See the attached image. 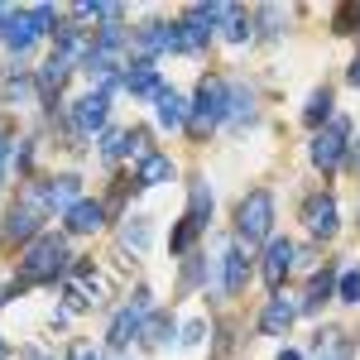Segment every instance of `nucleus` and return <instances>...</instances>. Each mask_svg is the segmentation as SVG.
<instances>
[{
	"mask_svg": "<svg viewBox=\"0 0 360 360\" xmlns=\"http://www.w3.org/2000/svg\"><path fill=\"white\" fill-rule=\"evenodd\" d=\"M72 360H96V351L91 346H72Z\"/></svg>",
	"mask_w": 360,
	"mask_h": 360,
	"instance_id": "72a5a7b5",
	"label": "nucleus"
},
{
	"mask_svg": "<svg viewBox=\"0 0 360 360\" xmlns=\"http://www.w3.org/2000/svg\"><path fill=\"white\" fill-rule=\"evenodd\" d=\"M5 159H10V139H0V173H5Z\"/></svg>",
	"mask_w": 360,
	"mask_h": 360,
	"instance_id": "f704fd0d",
	"label": "nucleus"
},
{
	"mask_svg": "<svg viewBox=\"0 0 360 360\" xmlns=\"http://www.w3.org/2000/svg\"><path fill=\"white\" fill-rule=\"evenodd\" d=\"M269 226H274V197L264 193V188H255L250 197H240V207H236V231H240V245L264 240V236H269Z\"/></svg>",
	"mask_w": 360,
	"mask_h": 360,
	"instance_id": "f03ea898",
	"label": "nucleus"
},
{
	"mask_svg": "<svg viewBox=\"0 0 360 360\" xmlns=\"http://www.w3.org/2000/svg\"><path fill=\"white\" fill-rule=\"evenodd\" d=\"M226 120H255V101H250V91H240V86H231V111H226Z\"/></svg>",
	"mask_w": 360,
	"mask_h": 360,
	"instance_id": "a878e982",
	"label": "nucleus"
},
{
	"mask_svg": "<svg viewBox=\"0 0 360 360\" xmlns=\"http://www.w3.org/2000/svg\"><path fill=\"white\" fill-rule=\"evenodd\" d=\"M101 303V278L91 274V269H72L68 283H63V312H86V307Z\"/></svg>",
	"mask_w": 360,
	"mask_h": 360,
	"instance_id": "6e6552de",
	"label": "nucleus"
},
{
	"mask_svg": "<svg viewBox=\"0 0 360 360\" xmlns=\"http://www.w3.org/2000/svg\"><path fill=\"white\" fill-rule=\"evenodd\" d=\"M168 178H173V164H168L164 154L149 149L144 159H135V183L139 188H159V183H168Z\"/></svg>",
	"mask_w": 360,
	"mask_h": 360,
	"instance_id": "4468645a",
	"label": "nucleus"
},
{
	"mask_svg": "<svg viewBox=\"0 0 360 360\" xmlns=\"http://www.w3.org/2000/svg\"><path fill=\"white\" fill-rule=\"evenodd\" d=\"M0 360H5V341H0Z\"/></svg>",
	"mask_w": 360,
	"mask_h": 360,
	"instance_id": "ea45409f",
	"label": "nucleus"
},
{
	"mask_svg": "<svg viewBox=\"0 0 360 360\" xmlns=\"http://www.w3.org/2000/svg\"><path fill=\"white\" fill-rule=\"evenodd\" d=\"M336 293H341V303H360V269H346L341 283H336Z\"/></svg>",
	"mask_w": 360,
	"mask_h": 360,
	"instance_id": "bb28decb",
	"label": "nucleus"
},
{
	"mask_svg": "<svg viewBox=\"0 0 360 360\" xmlns=\"http://www.w3.org/2000/svg\"><path fill=\"white\" fill-rule=\"evenodd\" d=\"M29 91H34V82H29V77H10V101H25Z\"/></svg>",
	"mask_w": 360,
	"mask_h": 360,
	"instance_id": "2f4dec72",
	"label": "nucleus"
},
{
	"mask_svg": "<svg viewBox=\"0 0 360 360\" xmlns=\"http://www.w3.org/2000/svg\"><path fill=\"white\" fill-rule=\"evenodd\" d=\"M106 125V91H86L82 101L72 106V135L86 139L91 130H101Z\"/></svg>",
	"mask_w": 360,
	"mask_h": 360,
	"instance_id": "1a4fd4ad",
	"label": "nucleus"
},
{
	"mask_svg": "<svg viewBox=\"0 0 360 360\" xmlns=\"http://www.w3.org/2000/svg\"><path fill=\"white\" fill-rule=\"evenodd\" d=\"M332 288H336V269L332 264H322L317 274H312V283H307V298H303V312H317V307L332 298Z\"/></svg>",
	"mask_w": 360,
	"mask_h": 360,
	"instance_id": "dca6fc26",
	"label": "nucleus"
},
{
	"mask_svg": "<svg viewBox=\"0 0 360 360\" xmlns=\"http://www.w3.org/2000/svg\"><path fill=\"white\" fill-rule=\"evenodd\" d=\"M351 164L360 168V135H356V144H351Z\"/></svg>",
	"mask_w": 360,
	"mask_h": 360,
	"instance_id": "e433bc0d",
	"label": "nucleus"
},
{
	"mask_svg": "<svg viewBox=\"0 0 360 360\" xmlns=\"http://www.w3.org/2000/svg\"><path fill=\"white\" fill-rule=\"evenodd\" d=\"M207 217H212V193H207V183H193V207H188V221L202 231V226H207Z\"/></svg>",
	"mask_w": 360,
	"mask_h": 360,
	"instance_id": "5701e85b",
	"label": "nucleus"
},
{
	"mask_svg": "<svg viewBox=\"0 0 360 360\" xmlns=\"http://www.w3.org/2000/svg\"><path fill=\"white\" fill-rule=\"evenodd\" d=\"M202 332H207V327H202V322H193V327H188V336H183V341H188V346H197V341H202Z\"/></svg>",
	"mask_w": 360,
	"mask_h": 360,
	"instance_id": "473e14b6",
	"label": "nucleus"
},
{
	"mask_svg": "<svg viewBox=\"0 0 360 360\" xmlns=\"http://www.w3.org/2000/svg\"><path fill=\"white\" fill-rule=\"evenodd\" d=\"M149 307H154L149 288H139L135 298L115 312V322H111V346H125L130 336H144V317H149Z\"/></svg>",
	"mask_w": 360,
	"mask_h": 360,
	"instance_id": "423d86ee",
	"label": "nucleus"
},
{
	"mask_svg": "<svg viewBox=\"0 0 360 360\" xmlns=\"http://www.w3.org/2000/svg\"><path fill=\"white\" fill-rule=\"evenodd\" d=\"M154 101H159V125L178 130V125L188 120V106H183V96H178V91H168V86H164V91H159Z\"/></svg>",
	"mask_w": 360,
	"mask_h": 360,
	"instance_id": "aec40b11",
	"label": "nucleus"
},
{
	"mask_svg": "<svg viewBox=\"0 0 360 360\" xmlns=\"http://www.w3.org/2000/svg\"><path fill=\"white\" fill-rule=\"evenodd\" d=\"M68 72H72V63H68L63 53H53L44 68H39V91H44V96H58V86L68 82Z\"/></svg>",
	"mask_w": 360,
	"mask_h": 360,
	"instance_id": "a211bd4d",
	"label": "nucleus"
},
{
	"mask_svg": "<svg viewBox=\"0 0 360 360\" xmlns=\"http://www.w3.org/2000/svg\"><path fill=\"white\" fill-rule=\"evenodd\" d=\"M278 360H303V356L298 351H278Z\"/></svg>",
	"mask_w": 360,
	"mask_h": 360,
	"instance_id": "4c0bfd02",
	"label": "nucleus"
},
{
	"mask_svg": "<svg viewBox=\"0 0 360 360\" xmlns=\"http://www.w3.org/2000/svg\"><path fill=\"white\" fill-rule=\"evenodd\" d=\"M5 298H10V288H0V307H5Z\"/></svg>",
	"mask_w": 360,
	"mask_h": 360,
	"instance_id": "58836bf2",
	"label": "nucleus"
},
{
	"mask_svg": "<svg viewBox=\"0 0 360 360\" xmlns=\"http://www.w3.org/2000/svg\"><path fill=\"white\" fill-rule=\"evenodd\" d=\"M44 193L39 188H25L20 193V207H10V221H5V236L10 240H34L39 236V226H44Z\"/></svg>",
	"mask_w": 360,
	"mask_h": 360,
	"instance_id": "39448f33",
	"label": "nucleus"
},
{
	"mask_svg": "<svg viewBox=\"0 0 360 360\" xmlns=\"http://www.w3.org/2000/svg\"><path fill=\"white\" fill-rule=\"evenodd\" d=\"M120 82L130 86L135 96H159V91H164V82H159V68H154V63H144V58H139L135 68H125V72H120Z\"/></svg>",
	"mask_w": 360,
	"mask_h": 360,
	"instance_id": "ddd939ff",
	"label": "nucleus"
},
{
	"mask_svg": "<svg viewBox=\"0 0 360 360\" xmlns=\"http://www.w3.org/2000/svg\"><path fill=\"white\" fill-rule=\"evenodd\" d=\"M327 115H332V91H327V86H322V91H312V101H307L303 120H307V125H322V120H327Z\"/></svg>",
	"mask_w": 360,
	"mask_h": 360,
	"instance_id": "393cba45",
	"label": "nucleus"
},
{
	"mask_svg": "<svg viewBox=\"0 0 360 360\" xmlns=\"http://www.w3.org/2000/svg\"><path fill=\"white\" fill-rule=\"evenodd\" d=\"M346 144H351V125L332 120L327 130H317V139H312V164L322 168V173H332L341 164V154H346Z\"/></svg>",
	"mask_w": 360,
	"mask_h": 360,
	"instance_id": "0eeeda50",
	"label": "nucleus"
},
{
	"mask_svg": "<svg viewBox=\"0 0 360 360\" xmlns=\"http://www.w3.org/2000/svg\"><path fill=\"white\" fill-rule=\"evenodd\" d=\"M303 221H307V231L312 236H336V202L327 193H317V197H307V207H303Z\"/></svg>",
	"mask_w": 360,
	"mask_h": 360,
	"instance_id": "9b49d317",
	"label": "nucleus"
},
{
	"mask_svg": "<svg viewBox=\"0 0 360 360\" xmlns=\"http://www.w3.org/2000/svg\"><path fill=\"white\" fill-rule=\"evenodd\" d=\"M0 20H5V10H0Z\"/></svg>",
	"mask_w": 360,
	"mask_h": 360,
	"instance_id": "a19ab883",
	"label": "nucleus"
},
{
	"mask_svg": "<svg viewBox=\"0 0 360 360\" xmlns=\"http://www.w3.org/2000/svg\"><path fill=\"white\" fill-rule=\"evenodd\" d=\"M149 236H154V231H149L144 217H130V221L120 226V245H130V250H149Z\"/></svg>",
	"mask_w": 360,
	"mask_h": 360,
	"instance_id": "4be33fe9",
	"label": "nucleus"
},
{
	"mask_svg": "<svg viewBox=\"0 0 360 360\" xmlns=\"http://www.w3.org/2000/svg\"><path fill=\"white\" fill-rule=\"evenodd\" d=\"M135 49L144 53V63H149V53H164V49H173V25H144L135 34Z\"/></svg>",
	"mask_w": 360,
	"mask_h": 360,
	"instance_id": "2eb2a0df",
	"label": "nucleus"
},
{
	"mask_svg": "<svg viewBox=\"0 0 360 360\" xmlns=\"http://www.w3.org/2000/svg\"><path fill=\"white\" fill-rule=\"evenodd\" d=\"M351 86H360V58L351 63Z\"/></svg>",
	"mask_w": 360,
	"mask_h": 360,
	"instance_id": "c9c22d12",
	"label": "nucleus"
},
{
	"mask_svg": "<svg viewBox=\"0 0 360 360\" xmlns=\"http://www.w3.org/2000/svg\"><path fill=\"white\" fill-rule=\"evenodd\" d=\"M68 269V245L58 240V236H34L25 245V255H20V283H49V278H58Z\"/></svg>",
	"mask_w": 360,
	"mask_h": 360,
	"instance_id": "f257e3e1",
	"label": "nucleus"
},
{
	"mask_svg": "<svg viewBox=\"0 0 360 360\" xmlns=\"http://www.w3.org/2000/svg\"><path fill=\"white\" fill-rule=\"evenodd\" d=\"M168 336H173V322H168V317H159V322H154V327L144 332V341H149V346H164Z\"/></svg>",
	"mask_w": 360,
	"mask_h": 360,
	"instance_id": "c756f323",
	"label": "nucleus"
},
{
	"mask_svg": "<svg viewBox=\"0 0 360 360\" xmlns=\"http://www.w3.org/2000/svg\"><path fill=\"white\" fill-rule=\"evenodd\" d=\"M317 360H351V341H341V332L317 336Z\"/></svg>",
	"mask_w": 360,
	"mask_h": 360,
	"instance_id": "b1692460",
	"label": "nucleus"
},
{
	"mask_svg": "<svg viewBox=\"0 0 360 360\" xmlns=\"http://www.w3.org/2000/svg\"><path fill=\"white\" fill-rule=\"evenodd\" d=\"M39 193H44V207H68V212H72V207H77V178H72V173H68V178H53V183L39 188Z\"/></svg>",
	"mask_w": 360,
	"mask_h": 360,
	"instance_id": "6ab92c4d",
	"label": "nucleus"
},
{
	"mask_svg": "<svg viewBox=\"0 0 360 360\" xmlns=\"http://www.w3.org/2000/svg\"><path fill=\"white\" fill-rule=\"evenodd\" d=\"M49 25H53V10H49V5H34V10H15V15H5V49L25 53Z\"/></svg>",
	"mask_w": 360,
	"mask_h": 360,
	"instance_id": "7ed1b4c3",
	"label": "nucleus"
},
{
	"mask_svg": "<svg viewBox=\"0 0 360 360\" xmlns=\"http://www.w3.org/2000/svg\"><path fill=\"white\" fill-rule=\"evenodd\" d=\"M293 269V240H269V250H264V283L269 288H283V274Z\"/></svg>",
	"mask_w": 360,
	"mask_h": 360,
	"instance_id": "f8f14e48",
	"label": "nucleus"
},
{
	"mask_svg": "<svg viewBox=\"0 0 360 360\" xmlns=\"http://www.w3.org/2000/svg\"><path fill=\"white\" fill-rule=\"evenodd\" d=\"M293 317H298V303H293L288 293H274L269 307L259 312V332H264V336H283L288 327H293Z\"/></svg>",
	"mask_w": 360,
	"mask_h": 360,
	"instance_id": "9d476101",
	"label": "nucleus"
},
{
	"mask_svg": "<svg viewBox=\"0 0 360 360\" xmlns=\"http://www.w3.org/2000/svg\"><path fill=\"white\" fill-rule=\"evenodd\" d=\"M226 111H231V86L221 77H202L193 101V130H212L217 120H226Z\"/></svg>",
	"mask_w": 360,
	"mask_h": 360,
	"instance_id": "20e7f679",
	"label": "nucleus"
},
{
	"mask_svg": "<svg viewBox=\"0 0 360 360\" xmlns=\"http://www.w3.org/2000/svg\"><path fill=\"white\" fill-rule=\"evenodd\" d=\"M101 154H106V159L125 154V130H106V139H101Z\"/></svg>",
	"mask_w": 360,
	"mask_h": 360,
	"instance_id": "c85d7f7f",
	"label": "nucleus"
},
{
	"mask_svg": "<svg viewBox=\"0 0 360 360\" xmlns=\"http://www.w3.org/2000/svg\"><path fill=\"white\" fill-rule=\"evenodd\" d=\"M245 269H250V255H245V245L236 240V245L226 250V278H221L226 293H240V283H245Z\"/></svg>",
	"mask_w": 360,
	"mask_h": 360,
	"instance_id": "f3484780",
	"label": "nucleus"
},
{
	"mask_svg": "<svg viewBox=\"0 0 360 360\" xmlns=\"http://www.w3.org/2000/svg\"><path fill=\"white\" fill-rule=\"evenodd\" d=\"M96 226H101V202H77V207L68 212V231H77V236L96 231Z\"/></svg>",
	"mask_w": 360,
	"mask_h": 360,
	"instance_id": "412c9836",
	"label": "nucleus"
},
{
	"mask_svg": "<svg viewBox=\"0 0 360 360\" xmlns=\"http://www.w3.org/2000/svg\"><path fill=\"white\" fill-rule=\"evenodd\" d=\"M356 20H360V5H341V10H336V34H351Z\"/></svg>",
	"mask_w": 360,
	"mask_h": 360,
	"instance_id": "7c9ffc66",
	"label": "nucleus"
},
{
	"mask_svg": "<svg viewBox=\"0 0 360 360\" xmlns=\"http://www.w3.org/2000/svg\"><path fill=\"white\" fill-rule=\"evenodd\" d=\"M226 39H231V44H245V39H250V15L236 10V15H231V25H226Z\"/></svg>",
	"mask_w": 360,
	"mask_h": 360,
	"instance_id": "cd10ccee",
	"label": "nucleus"
}]
</instances>
